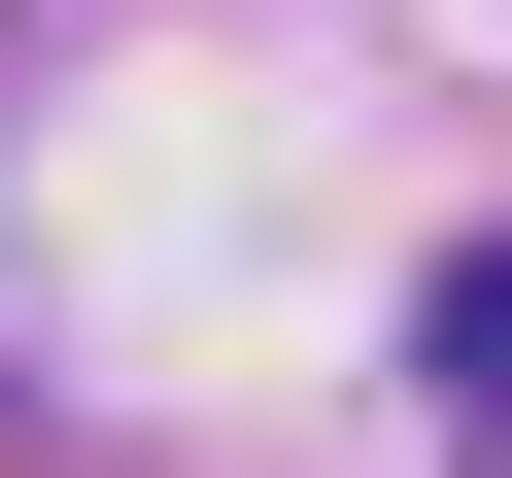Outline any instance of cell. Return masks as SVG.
<instances>
[{
  "mask_svg": "<svg viewBox=\"0 0 512 478\" xmlns=\"http://www.w3.org/2000/svg\"><path fill=\"white\" fill-rule=\"evenodd\" d=\"M444 410H478V444H512V274H444Z\"/></svg>",
  "mask_w": 512,
  "mask_h": 478,
  "instance_id": "obj_1",
  "label": "cell"
}]
</instances>
